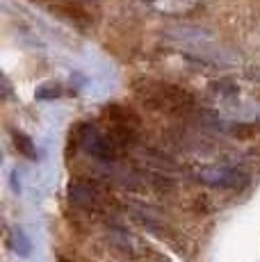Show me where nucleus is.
I'll use <instances>...</instances> for the list:
<instances>
[{
    "instance_id": "nucleus-1",
    "label": "nucleus",
    "mask_w": 260,
    "mask_h": 262,
    "mask_svg": "<svg viewBox=\"0 0 260 262\" xmlns=\"http://www.w3.org/2000/svg\"><path fill=\"white\" fill-rule=\"evenodd\" d=\"M167 37H171L176 43L187 48V55L194 57L197 62L203 64H226L231 62L228 50L219 46V41L208 32L197 25H176V28L167 30Z\"/></svg>"
},
{
    "instance_id": "nucleus-2",
    "label": "nucleus",
    "mask_w": 260,
    "mask_h": 262,
    "mask_svg": "<svg viewBox=\"0 0 260 262\" xmlns=\"http://www.w3.org/2000/svg\"><path fill=\"white\" fill-rule=\"evenodd\" d=\"M144 103L167 114H187L194 110V98L183 87L169 82H148L146 89H137Z\"/></svg>"
},
{
    "instance_id": "nucleus-3",
    "label": "nucleus",
    "mask_w": 260,
    "mask_h": 262,
    "mask_svg": "<svg viewBox=\"0 0 260 262\" xmlns=\"http://www.w3.org/2000/svg\"><path fill=\"white\" fill-rule=\"evenodd\" d=\"M76 139H78V144L84 148V153L92 155V158L101 160V162H107V164L119 162V153H121V148L112 142V137H110L107 133H103V130L96 128V125L82 123L76 130Z\"/></svg>"
},
{
    "instance_id": "nucleus-4",
    "label": "nucleus",
    "mask_w": 260,
    "mask_h": 262,
    "mask_svg": "<svg viewBox=\"0 0 260 262\" xmlns=\"http://www.w3.org/2000/svg\"><path fill=\"white\" fill-rule=\"evenodd\" d=\"M197 178L206 185H212V187L219 189H237L247 183V176L242 171L233 169V167H208L201 169L197 173Z\"/></svg>"
},
{
    "instance_id": "nucleus-5",
    "label": "nucleus",
    "mask_w": 260,
    "mask_h": 262,
    "mask_svg": "<svg viewBox=\"0 0 260 262\" xmlns=\"http://www.w3.org/2000/svg\"><path fill=\"white\" fill-rule=\"evenodd\" d=\"M69 199L71 203L80 210H87V212H96L101 208V196L98 191L87 183H73L69 185Z\"/></svg>"
},
{
    "instance_id": "nucleus-6",
    "label": "nucleus",
    "mask_w": 260,
    "mask_h": 262,
    "mask_svg": "<svg viewBox=\"0 0 260 262\" xmlns=\"http://www.w3.org/2000/svg\"><path fill=\"white\" fill-rule=\"evenodd\" d=\"M110 242H112L117 249H121L123 253H133L135 249H139V242L135 239L130 233L121 230V228H112V230H110Z\"/></svg>"
},
{
    "instance_id": "nucleus-7",
    "label": "nucleus",
    "mask_w": 260,
    "mask_h": 262,
    "mask_svg": "<svg viewBox=\"0 0 260 262\" xmlns=\"http://www.w3.org/2000/svg\"><path fill=\"white\" fill-rule=\"evenodd\" d=\"M14 146H16V150H21L23 155H28V158H34L37 155V150H34V144L30 142V137H26L23 133H16L14 130Z\"/></svg>"
},
{
    "instance_id": "nucleus-8",
    "label": "nucleus",
    "mask_w": 260,
    "mask_h": 262,
    "mask_svg": "<svg viewBox=\"0 0 260 262\" xmlns=\"http://www.w3.org/2000/svg\"><path fill=\"white\" fill-rule=\"evenodd\" d=\"M12 246L16 249L18 255H28L30 251H32V244H30V239L26 237V233H23V230H14V235H12Z\"/></svg>"
}]
</instances>
